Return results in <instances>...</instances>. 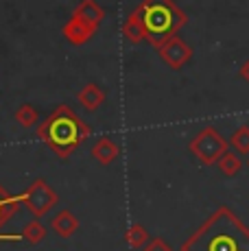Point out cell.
I'll list each match as a JSON object with an SVG mask.
<instances>
[{"instance_id": "obj_8", "label": "cell", "mask_w": 249, "mask_h": 251, "mask_svg": "<svg viewBox=\"0 0 249 251\" xmlns=\"http://www.w3.org/2000/svg\"><path fill=\"white\" fill-rule=\"evenodd\" d=\"M90 153H92V157L99 164H103V166H109V164H112L118 155H121V147H118V144L114 142L112 138L103 136V138H99L97 142L92 144Z\"/></svg>"}, {"instance_id": "obj_5", "label": "cell", "mask_w": 249, "mask_h": 251, "mask_svg": "<svg viewBox=\"0 0 249 251\" xmlns=\"http://www.w3.org/2000/svg\"><path fill=\"white\" fill-rule=\"evenodd\" d=\"M188 151L203 166H212V164H219V160L227 153V140L214 127H203L188 142Z\"/></svg>"}, {"instance_id": "obj_6", "label": "cell", "mask_w": 249, "mask_h": 251, "mask_svg": "<svg viewBox=\"0 0 249 251\" xmlns=\"http://www.w3.org/2000/svg\"><path fill=\"white\" fill-rule=\"evenodd\" d=\"M20 197H22V205H25L35 219L46 216L52 207L59 203L57 192L52 190V188L49 186V181L42 179V177H37V179H33L31 183H28L26 190L22 192Z\"/></svg>"}, {"instance_id": "obj_2", "label": "cell", "mask_w": 249, "mask_h": 251, "mask_svg": "<svg viewBox=\"0 0 249 251\" xmlns=\"http://www.w3.org/2000/svg\"><path fill=\"white\" fill-rule=\"evenodd\" d=\"M37 138L50 147V151L61 160H68L90 136V127L79 118L70 105H57L35 129Z\"/></svg>"}, {"instance_id": "obj_19", "label": "cell", "mask_w": 249, "mask_h": 251, "mask_svg": "<svg viewBox=\"0 0 249 251\" xmlns=\"http://www.w3.org/2000/svg\"><path fill=\"white\" fill-rule=\"evenodd\" d=\"M16 240H22V236H18V234H2V231H0V243H16Z\"/></svg>"}, {"instance_id": "obj_16", "label": "cell", "mask_w": 249, "mask_h": 251, "mask_svg": "<svg viewBox=\"0 0 249 251\" xmlns=\"http://www.w3.org/2000/svg\"><path fill=\"white\" fill-rule=\"evenodd\" d=\"M229 144H232V149L236 153H241V155H249V127H247V125L238 127L236 131L232 133Z\"/></svg>"}, {"instance_id": "obj_18", "label": "cell", "mask_w": 249, "mask_h": 251, "mask_svg": "<svg viewBox=\"0 0 249 251\" xmlns=\"http://www.w3.org/2000/svg\"><path fill=\"white\" fill-rule=\"evenodd\" d=\"M238 75H241L243 81H247V83H249V59H245L241 64V70H238Z\"/></svg>"}, {"instance_id": "obj_14", "label": "cell", "mask_w": 249, "mask_h": 251, "mask_svg": "<svg viewBox=\"0 0 249 251\" xmlns=\"http://www.w3.org/2000/svg\"><path fill=\"white\" fill-rule=\"evenodd\" d=\"M217 166H219V171H221L223 177H236L238 173H241V168H243V162L234 151H227L221 160H219Z\"/></svg>"}, {"instance_id": "obj_3", "label": "cell", "mask_w": 249, "mask_h": 251, "mask_svg": "<svg viewBox=\"0 0 249 251\" xmlns=\"http://www.w3.org/2000/svg\"><path fill=\"white\" fill-rule=\"evenodd\" d=\"M131 13L140 22L142 35L147 42H151L153 48L177 35V31L188 22L186 13L173 0H142Z\"/></svg>"}, {"instance_id": "obj_10", "label": "cell", "mask_w": 249, "mask_h": 251, "mask_svg": "<svg viewBox=\"0 0 249 251\" xmlns=\"http://www.w3.org/2000/svg\"><path fill=\"white\" fill-rule=\"evenodd\" d=\"M105 90L103 88H99L97 83H85L83 88H81V92H79V103L83 105V109H88V112H97V109L100 107V105L105 103Z\"/></svg>"}, {"instance_id": "obj_12", "label": "cell", "mask_w": 249, "mask_h": 251, "mask_svg": "<svg viewBox=\"0 0 249 251\" xmlns=\"http://www.w3.org/2000/svg\"><path fill=\"white\" fill-rule=\"evenodd\" d=\"M13 118H16V123L20 125L22 129L40 127V112H37V107H33L31 103H22L20 107L13 112Z\"/></svg>"}, {"instance_id": "obj_4", "label": "cell", "mask_w": 249, "mask_h": 251, "mask_svg": "<svg viewBox=\"0 0 249 251\" xmlns=\"http://www.w3.org/2000/svg\"><path fill=\"white\" fill-rule=\"evenodd\" d=\"M103 18H105V9L97 0H83L73 11L70 20L64 24L61 33L73 46H83L85 42H90L94 37Z\"/></svg>"}, {"instance_id": "obj_7", "label": "cell", "mask_w": 249, "mask_h": 251, "mask_svg": "<svg viewBox=\"0 0 249 251\" xmlns=\"http://www.w3.org/2000/svg\"><path fill=\"white\" fill-rule=\"evenodd\" d=\"M160 59L169 66L171 70H181L190 59H193V48L188 46V42H184L179 35H173L169 40L160 42L155 46Z\"/></svg>"}, {"instance_id": "obj_17", "label": "cell", "mask_w": 249, "mask_h": 251, "mask_svg": "<svg viewBox=\"0 0 249 251\" xmlns=\"http://www.w3.org/2000/svg\"><path fill=\"white\" fill-rule=\"evenodd\" d=\"M142 251H173V247H171L164 238H151L149 245H147Z\"/></svg>"}, {"instance_id": "obj_15", "label": "cell", "mask_w": 249, "mask_h": 251, "mask_svg": "<svg viewBox=\"0 0 249 251\" xmlns=\"http://www.w3.org/2000/svg\"><path fill=\"white\" fill-rule=\"evenodd\" d=\"M20 236L28 245H40L42 240L46 238V227L40 223V221H31V223H26L25 227H22Z\"/></svg>"}, {"instance_id": "obj_9", "label": "cell", "mask_w": 249, "mask_h": 251, "mask_svg": "<svg viewBox=\"0 0 249 251\" xmlns=\"http://www.w3.org/2000/svg\"><path fill=\"white\" fill-rule=\"evenodd\" d=\"M50 227L61 238H70L76 229H79V219L70 210H59L50 221Z\"/></svg>"}, {"instance_id": "obj_11", "label": "cell", "mask_w": 249, "mask_h": 251, "mask_svg": "<svg viewBox=\"0 0 249 251\" xmlns=\"http://www.w3.org/2000/svg\"><path fill=\"white\" fill-rule=\"evenodd\" d=\"M20 203H22V197H13L11 192H7L2 186H0V227H2L11 216L18 214Z\"/></svg>"}, {"instance_id": "obj_13", "label": "cell", "mask_w": 249, "mask_h": 251, "mask_svg": "<svg viewBox=\"0 0 249 251\" xmlns=\"http://www.w3.org/2000/svg\"><path fill=\"white\" fill-rule=\"evenodd\" d=\"M124 238H127V245L131 249H145L147 245H149L151 236H149V231L145 229V225L133 223V225H129L127 231H124Z\"/></svg>"}, {"instance_id": "obj_1", "label": "cell", "mask_w": 249, "mask_h": 251, "mask_svg": "<svg viewBox=\"0 0 249 251\" xmlns=\"http://www.w3.org/2000/svg\"><path fill=\"white\" fill-rule=\"evenodd\" d=\"M179 251H249V227L229 207L221 205L181 243Z\"/></svg>"}]
</instances>
